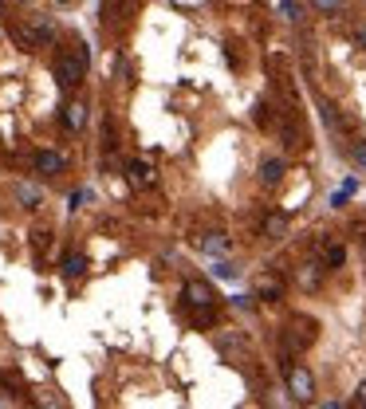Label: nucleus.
I'll return each instance as SVG.
<instances>
[{"instance_id":"aec40b11","label":"nucleus","mask_w":366,"mask_h":409,"mask_svg":"<svg viewBox=\"0 0 366 409\" xmlns=\"http://www.w3.org/2000/svg\"><path fill=\"white\" fill-rule=\"evenodd\" d=\"M319 8H323V12H331V8H339V0H319Z\"/></svg>"},{"instance_id":"39448f33","label":"nucleus","mask_w":366,"mask_h":409,"mask_svg":"<svg viewBox=\"0 0 366 409\" xmlns=\"http://www.w3.org/2000/svg\"><path fill=\"white\" fill-rule=\"evenodd\" d=\"M256 299H264V303H276V299L284 295V280L280 276H260L256 280V291H252Z\"/></svg>"},{"instance_id":"2eb2a0df","label":"nucleus","mask_w":366,"mask_h":409,"mask_svg":"<svg viewBox=\"0 0 366 409\" xmlns=\"http://www.w3.org/2000/svg\"><path fill=\"white\" fill-rule=\"evenodd\" d=\"M319 110H323V122L331 126V130H347L343 114H339V107H331V103H319Z\"/></svg>"},{"instance_id":"dca6fc26","label":"nucleus","mask_w":366,"mask_h":409,"mask_svg":"<svg viewBox=\"0 0 366 409\" xmlns=\"http://www.w3.org/2000/svg\"><path fill=\"white\" fill-rule=\"evenodd\" d=\"M213 276H217V280H237V267L228 264V260H217V264H213Z\"/></svg>"},{"instance_id":"9b49d317","label":"nucleus","mask_w":366,"mask_h":409,"mask_svg":"<svg viewBox=\"0 0 366 409\" xmlns=\"http://www.w3.org/2000/svg\"><path fill=\"white\" fill-rule=\"evenodd\" d=\"M284 233H287V213H272V217L264 220V236H268V240H280Z\"/></svg>"},{"instance_id":"f257e3e1","label":"nucleus","mask_w":366,"mask_h":409,"mask_svg":"<svg viewBox=\"0 0 366 409\" xmlns=\"http://www.w3.org/2000/svg\"><path fill=\"white\" fill-rule=\"evenodd\" d=\"M87 67H91V51H87V44H75L67 55L55 60V79H60V87H64V91L79 87L83 75H87Z\"/></svg>"},{"instance_id":"9d476101","label":"nucleus","mask_w":366,"mask_h":409,"mask_svg":"<svg viewBox=\"0 0 366 409\" xmlns=\"http://www.w3.org/2000/svg\"><path fill=\"white\" fill-rule=\"evenodd\" d=\"M83 122H87V107H83V103H67L64 107V126L67 130H83Z\"/></svg>"},{"instance_id":"4be33fe9","label":"nucleus","mask_w":366,"mask_h":409,"mask_svg":"<svg viewBox=\"0 0 366 409\" xmlns=\"http://www.w3.org/2000/svg\"><path fill=\"white\" fill-rule=\"evenodd\" d=\"M55 4H75V0H55Z\"/></svg>"},{"instance_id":"f03ea898","label":"nucleus","mask_w":366,"mask_h":409,"mask_svg":"<svg viewBox=\"0 0 366 409\" xmlns=\"http://www.w3.org/2000/svg\"><path fill=\"white\" fill-rule=\"evenodd\" d=\"M319 334V323L311 319V315H296L291 323H287L284 330V354H300V350H307V346L315 343Z\"/></svg>"},{"instance_id":"0eeeda50","label":"nucleus","mask_w":366,"mask_h":409,"mask_svg":"<svg viewBox=\"0 0 366 409\" xmlns=\"http://www.w3.org/2000/svg\"><path fill=\"white\" fill-rule=\"evenodd\" d=\"M280 177H284V157H264V161H260V181H264V185H276Z\"/></svg>"},{"instance_id":"423d86ee","label":"nucleus","mask_w":366,"mask_h":409,"mask_svg":"<svg viewBox=\"0 0 366 409\" xmlns=\"http://www.w3.org/2000/svg\"><path fill=\"white\" fill-rule=\"evenodd\" d=\"M64 154H55V150H40L36 154V173H44V177H55V173H64Z\"/></svg>"},{"instance_id":"20e7f679","label":"nucleus","mask_w":366,"mask_h":409,"mask_svg":"<svg viewBox=\"0 0 366 409\" xmlns=\"http://www.w3.org/2000/svg\"><path fill=\"white\" fill-rule=\"evenodd\" d=\"M181 299H185V307H193V311L217 307V291H213L205 280H189L185 287H181Z\"/></svg>"},{"instance_id":"f3484780","label":"nucleus","mask_w":366,"mask_h":409,"mask_svg":"<svg viewBox=\"0 0 366 409\" xmlns=\"http://www.w3.org/2000/svg\"><path fill=\"white\" fill-rule=\"evenodd\" d=\"M350 154H354V161H358V166L366 170V138H363V142H354V150H350Z\"/></svg>"},{"instance_id":"412c9836","label":"nucleus","mask_w":366,"mask_h":409,"mask_svg":"<svg viewBox=\"0 0 366 409\" xmlns=\"http://www.w3.org/2000/svg\"><path fill=\"white\" fill-rule=\"evenodd\" d=\"M354 40H358V47L366 51V28H358V36H354Z\"/></svg>"},{"instance_id":"ddd939ff","label":"nucleus","mask_w":366,"mask_h":409,"mask_svg":"<svg viewBox=\"0 0 366 409\" xmlns=\"http://www.w3.org/2000/svg\"><path fill=\"white\" fill-rule=\"evenodd\" d=\"M201 248H205L209 256H224V252H228V240H224V233H209L205 240H201Z\"/></svg>"},{"instance_id":"7ed1b4c3","label":"nucleus","mask_w":366,"mask_h":409,"mask_svg":"<svg viewBox=\"0 0 366 409\" xmlns=\"http://www.w3.org/2000/svg\"><path fill=\"white\" fill-rule=\"evenodd\" d=\"M284 378H287V390H291L296 401H311V397H315V378H311V370L296 366L291 354H284Z\"/></svg>"},{"instance_id":"f8f14e48","label":"nucleus","mask_w":366,"mask_h":409,"mask_svg":"<svg viewBox=\"0 0 366 409\" xmlns=\"http://www.w3.org/2000/svg\"><path fill=\"white\" fill-rule=\"evenodd\" d=\"M343 260H347V248L335 240V244H323V264L327 267H343Z\"/></svg>"},{"instance_id":"5701e85b","label":"nucleus","mask_w":366,"mask_h":409,"mask_svg":"<svg viewBox=\"0 0 366 409\" xmlns=\"http://www.w3.org/2000/svg\"><path fill=\"white\" fill-rule=\"evenodd\" d=\"M0 16H4V0H0Z\"/></svg>"},{"instance_id":"6e6552de","label":"nucleus","mask_w":366,"mask_h":409,"mask_svg":"<svg viewBox=\"0 0 366 409\" xmlns=\"http://www.w3.org/2000/svg\"><path fill=\"white\" fill-rule=\"evenodd\" d=\"M60 267H64V276H67V280H79L83 272H87V256H83V252H67V256H64V264H60Z\"/></svg>"},{"instance_id":"1a4fd4ad","label":"nucleus","mask_w":366,"mask_h":409,"mask_svg":"<svg viewBox=\"0 0 366 409\" xmlns=\"http://www.w3.org/2000/svg\"><path fill=\"white\" fill-rule=\"evenodd\" d=\"M127 173H130V185H134V189H146L150 181H154V170H150L146 161H130Z\"/></svg>"},{"instance_id":"6ab92c4d","label":"nucleus","mask_w":366,"mask_h":409,"mask_svg":"<svg viewBox=\"0 0 366 409\" xmlns=\"http://www.w3.org/2000/svg\"><path fill=\"white\" fill-rule=\"evenodd\" d=\"M354 406H366V382L358 386V390H354Z\"/></svg>"},{"instance_id":"4468645a","label":"nucleus","mask_w":366,"mask_h":409,"mask_svg":"<svg viewBox=\"0 0 366 409\" xmlns=\"http://www.w3.org/2000/svg\"><path fill=\"white\" fill-rule=\"evenodd\" d=\"M16 197L24 201V209H40V201H44V193L36 185H16Z\"/></svg>"},{"instance_id":"a211bd4d","label":"nucleus","mask_w":366,"mask_h":409,"mask_svg":"<svg viewBox=\"0 0 366 409\" xmlns=\"http://www.w3.org/2000/svg\"><path fill=\"white\" fill-rule=\"evenodd\" d=\"M83 201H87V189H75V193L67 197V209H79Z\"/></svg>"}]
</instances>
